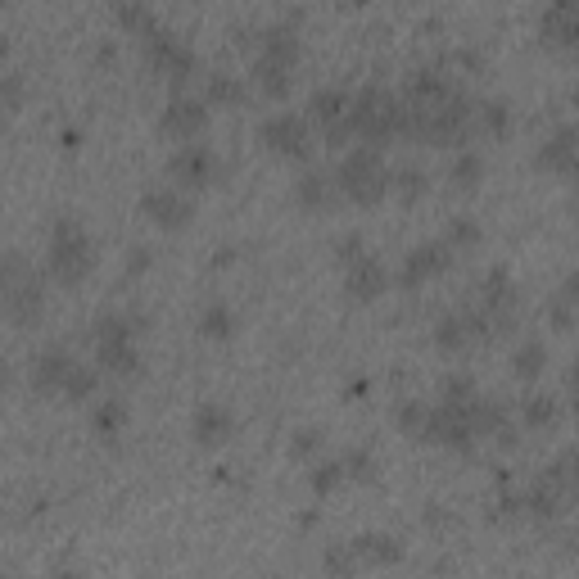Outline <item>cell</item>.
<instances>
[{"mask_svg":"<svg viewBox=\"0 0 579 579\" xmlns=\"http://www.w3.org/2000/svg\"><path fill=\"white\" fill-rule=\"evenodd\" d=\"M322 566L331 579H353L362 561H358V552H353V543H331V548L322 552Z\"/></svg>","mask_w":579,"mask_h":579,"instance_id":"29","label":"cell"},{"mask_svg":"<svg viewBox=\"0 0 579 579\" xmlns=\"http://www.w3.org/2000/svg\"><path fill=\"white\" fill-rule=\"evenodd\" d=\"M421 439L466 453V448L480 439V435H475V426H471V403H439V408H430Z\"/></svg>","mask_w":579,"mask_h":579,"instance_id":"7","label":"cell"},{"mask_svg":"<svg viewBox=\"0 0 579 579\" xmlns=\"http://www.w3.org/2000/svg\"><path fill=\"white\" fill-rule=\"evenodd\" d=\"M317 448H322V430H313V426H304L295 439H290V453L295 457H313Z\"/></svg>","mask_w":579,"mask_h":579,"instance_id":"41","label":"cell"},{"mask_svg":"<svg viewBox=\"0 0 579 579\" xmlns=\"http://www.w3.org/2000/svg\"><path fill=\"white\" fill-rule=\"evenodd\" d=\"M426 417H430V408L417 403V399H403L399 408H394V421H399L408 435H421V430H426Z\"/></svg>","mask_w":579,"mask_h":579,"instance_id":"38","label":"cell"},{"mask_svg":"<svg viewBox=\"0 0 579 579\" xmlns=\"http://www.w3.org/2000/svg\"><path fill=\"white\" fill-rule=\"evenodd\" d=\"M258 136H263V145L272 154H281V159H308V154H313V132H308V118L304 114H290V109H281V114H267L263 127H258Z\"/></svg>","mask_w":579,"mask_h":579,"instance_id":"6","label":"cell"},{"mask_svg":"<svg viewBox=\"0 0 579 579\" xmlns=\"http://www.w3.org/2000/svg\"><path fill=\"white\" fill-rule=\"evenodd\" d=\"M539 37L548 46L566 50L570 59H579V0H557L539 14Z\"/></svg>","mask_w":579,"mask_h":579,"instance_id":"11","label":"cell"},{"mask_svg":"<svg viewBox=\"0 0 579 579\" xmlns=\"http://www.w3.org/2000/svg\"><path fill=\"white\" fill-rule=\"evenodd\" d=\"M561 299H566V304H579V267L566 276V285H561Z\"/></svg>","mask_w":579,"mask_h":579,"instance_id":"44","label":"cell"},{"mask_svg":"<svg viewBox=\"0 0 579 579\" xmlns=\"http://www.w3.org/2000/svg\"><path fill=\"white\" fill-rule=\"evenodd\" d=\"M444 240H448V249H475V245H480V222L466 218V213H453V218H448Z\"/></svg>","mask_w":579,"mask_h":579,"instance_id":"32","label":"cell"},{"mask_svg":"<svg viewBox=\"0 0 579 579\" xmlns=\"http://www.w3.org/2000/svg\"><path fill=\"white\" fill-rule=\"evenodd\" d=\"M475 123H480L485 136H507L512 109H507V100H475Z\"/></svg>","mask_w":579,"mask_h":579,"instance_id":"26","label":"cell"},{"mask_svg":"<svg viewBox=\"0 0 579 579\" xmlns=\"http://www.w3.org/2000/svg\"><path fill=\"white\" fill-rule=\"evenodd\" d=\"M46 267L55 281L77 285L86 272L95 267V245H91V231L73 218V213H59L50 222V245H46Z\"/></svg>","mask_w":579,"mask_h":579,"instance_id":"1","label":"cell"},{"mask_svg":"<svg viewBox=\"0 0 579 579\" xmlns=\"http://www.w3.org/2000/svg\"><path fill=\"white\" fill-rule=\"evenodd\" d=\"M141 272H150V249L132 245L127 249V276H141Z\"/></svg>","mask_w":579,"mask_h":579,"instance_id":"43","label":"cell"},{"mask_svg":"<svg viewBox=\"0 0 579 579\" xmlns=\"http://www.w3.org/2000/svg\"><path fill=\"white\" fill-rule=\"evenodd\" d=\"M344 471H349L353 480H371V475H376V457H371L367 448H349V453H344Z\"/></svg>","mask_w":579,"mask_h":579,"instance_id":"39","label":"cell"},{"mask_svg":"<svg viewBox=\"0 0 579 579\" xmlns=\"http://www.w3.org/2000/svg\"><path fill=\"white\" fill-rule=\"evenodd\" d=\"M570 204H575V213H579V177H575V186H570Z\"/></svg>","mask_w":579,"mask_h":579,"instance_id":"48","label":"cell"},{"mask_svg":"<svg viewBox=\"0 0 579 579\" xmlns=\"http://www.w3.org/2000/svg\"><path fill=\"white\" fill-rule=\"evenodd\" d=\"M448 263H453V249H448V240H421L417 249H408V254H403L399 285H403V290H421V285L435 281L439 272H448Z\"/></svg>","mask_w":579,"mask_h":579,"instance_id":"9","label":"cell"},{"mask_svg":"<svg viewBox=\"0 0 579 579\" xmlns=\"http://www.w3.org/2000/svg\"><path fill=\"white\" fill-rule=\"evenodd\" d=\"M349 543H353V552H358V561H371V566H394V561H403V543L385 530H367Z\"/></svg>","mask_w":579,"mask_h":579,"instance_id":"20","label":"cell"},{"mask_svg":"<svg viewBox=\"0 0 579 579\" xmlns=\"http://www.w3.org/2000/svg\"><path fill=\"white\" fill-rule=\"evenodd\" d=\"M267 579H281V575H267Z\"/></svg>","mask_w":579,"mask_h":579,"instance_id":"53","label":"cell"},{"mask_svg":"<svg viewBox=\"0 0 579 579\" xmlns=\"http://www.w3.org/2000/svg\"><path fill=\"white\" fill-rule=\"evenodd\" d=\"M548 317H552V326H557V331H570V326H575V313H570L566 299H552V304H548Z\"/></svg>","mask_w":579,"mask_h":579,"instance_id":"42","label":"cell"},{"mask_svg":"<svg viewBox=\"0 0 579 579\" xmlns=\"http://www.w3.org/2000/svg\"><path fill=\"white\" fill-rule=\"evenodd\" d=\"M204 100L209 105H218V109H236V105H245V82H240L236 73H209V82H204Z\"/></svg>","mask_w":579,"mask_h":579,"instance_id":"22","label":"cell"},{"mask_svg":"<svg viewBox=\"0 0 579 579\" xmlns=\"http://www.w3.org/2000/svg\"><path fill=\"white\" fill-rule=\"evenodd\" d=\"M466 344H471V331H466L462 313L439 317V322H435V349H444V353H462Z\"/></svg>","mask_w":579,"mask_h":579,"instance_id":"28","label":"cell"},{"mask_svg":"<svg viewBox=\"0 0 579 579\" xmlns=\"http://www.w3.org/2000/svg\"><path fill=\"white\" fill-rule=\"evenodd\" d=\"M5 308H10L14 326H32L41 317V308H46V290H41L37 272L19 254L5 258Z\"/></svg>","mask_w":579,"mask_h":579,"instance_id":"5","label":"cell"},{"mask_svg":"<svg viewBox=\"0 0 579 579\" xmlns=\"http://www.w3.org/2000/svg\"><path fill=\"white\" fill-rule=\"evenodd\" d=\"M335 186H340V195L353 200V204H380L385 195H390V168H385L380 150L358 145V150H349L340 159V168H335Z\"/></svg>","mask_w":579,"mask_h":579,"instance_id":"2","label":"cell"},{"mask_svg":"<svg viewBox=\"0 0 579 579\" xmlns=\"http://www.w3.org/2000/svg\"><path fill=\"white\" fill-rule=\"evenodd\" d=\"M335 258H340L344 272H349L353 263H362V258H367V240H362V231H344V236L335 240Z\"/></svg>","mask_w":579,"mask_h":579,"instance_id":"37","label":"cell"},{"mask_svg":"<svg viewBox=\"0 0 579 579\" xmlns=\"http://www.w3.org/2000/svg\"><path fill=\"white\" fill-rule=\"evenodd\" d=\"M118 50H114V41H100V46H95V59H114Z\"/></svg>","mask_w":579,"mask_h":579,"instance_id":"47","label":"cell"},{"mask_svg":"<svg viewBox=\"0 0 579 579\" xmlns=\"http://www.w3.org/2000/svg\"><path fill=\"white\" fill-rule=\"evenodd\" d=\"M95 362L109 376H136L141 353H136V326L123 313H105L95 322Z\"/></svg>","mask_w":579,"mask_h":579,"instance_id":"3","label":"cell"},{"mask_svg":"<svg viewBox=\"0 0 579 579\" xmlns=\"http://www.w3.org/2000/svg\"><path fill=\"white\" fill-rule=\"evenodd\" d=\"M426 521H430V525H444V521H448V512H444L439 503H430V507H426Z\"/></svg>","mask_w":579,"mask_h":579,"instance_id":"46","label":"cell"},{"mask_svg":"<svg viewBox=\"0 0 579 579\" xmlns=\"http://www.w3.org/2000/svg\"><path fill=\"white\" fill-rule=\"evenodd\" d=\"M471 426L475 435H498L503 444H516V430H512V412H507L503 399H471Z\"/></svg>","mask_w":579,"mask_h":579,"instance_id":"18","label":"cell"},{"mask_svg":"<svg viewBox=\"0 0 579 579\" xmlns=\"http://www.w3.org/2000/svg\"><path fill=\"white\" fill-rule=\"evenodd\" d=\"M118 23H123V28H132L136 37H145V32H154L159 28V23H154V10L150 5H136V0H123V5H118Z\"/></svg>","mask_w":579,"mask_h":579,"instance_id":"35","label":"cell"},{"mask_svg":"<svg viewBox=\"0 0 579 579\" xmlns=\"http://www.w3.org/2000/svg\"><path fill=\"white\" fill-rule=\"evenodd\" d=\"M73 367H77V358L64 349V344H50V349H41L37 358H32V390H37V394H64Z\"/></svg>","mask_w":579,"mask_h":579,"instance_id":"14","label":"cell"},{"mask_svg":"<svg viewBox=\"0 0 579 579\" xmlns=\"http://www.w3.org/2000/svg\"><path fill=\"white\" fill-rule=\"evenodd\" d=\"M570 548H575V552H579V530H575V534H570Z\"/></svg>","mask_w":579,"mask_h":579,"instance_id":"51","label":"cell"},{"mask_svg":"<svg viewBox=\"0 0 579 579\" xmlns=\"http://www.w3.org/2000/svg\"><path fill=\"white\" fill-rule=\"evenodd\" d=\"M254 82L263 95H272V100H285L290 95V82H295V68L290 64H276V59H258L254 55Z\"/></svg>","mask_w":579,"mask_h":579,"instance_id":"21","label":"cell"},{"mask_svg":"<svg viewBox=\"0 0 579 579\" xmlns=\"http://www.w3.org/2000/svg\"><path fill=\"white\" fill-rule=\"evenodd\" d=\"M521 421L530 430L552 426V421H557V399H548V394H530V399H525V408H521Z\"/></svg>","mask_w":579,"mask_h":579,"instance_id":"33","label":"cell"},{"mask_svg":"<svg viewBox=\"0 0 579 579\" xmlns=\"http://www.w3.org/2000/svg\"><path fill=\"white\" fill-rule=\"evenodd\" d=\"M344 457H322V462H313V471H308V485L317 489V494H331V489H340L344 480Z\"/></svg>","mask_w":579,"mask_h":579,"instance_id":"30","label":"cell"},{"mask_svg":"<svg viewBox=\"0 0 579 579\" xmlns=\"http://www.w3.org/2000/svg\"><path fill=\"white\" fill-rule=\"evenodd\" d=\"M141 213L150 222H159L163 231H177V227H186V222H190L195 204H190V195H186V190H177V186H150L141 195Z\"/></svg>","mask_w":579,"mask_h":579,"instance_id":"12","label":"cell"},{"mask_svg":"<svg viewBox=\"0 0 579 579\" xmlns=\"http://www.w3.org/2000/svg\"><path fill=\"white\" fill-rule=\"evenodd\" d=\"M448 177H453V186H462V190L480 186V177H485V154L480 150H457Z\"/></svg>","mask_w":579,"mask_h":579,"instance_id":"27","label":"cell"},{"mask_svg":"<svg viewBox=\"0 0 579 579\" xmlns=\"http://www.w3.org/2000/svg\"><path fill=\"white\" fill-rule=\"evenodd\" d=\"M204 127H209V100H200V95H172L159 114V132L181 145H195Z\"/></svg>","mask_w":579,"mask_h":579,"instance_id":"8","label":"cell"},{"mask_svg":"<svg viewBox=\"0 0 579 579\" xmlns=\"http://www.w3.org/2000/svg\"><path fill=\"white\" fill-rule=\"evenodd\" d=\"M335 195H340V186H335V172L308 168L304 177L295 181V200L304 204V209H313V213H326V209H331Z\"/></svg>","mask_w":579,"mask_h":579,"instance_id":"19","label":"cell"},{"mask_svg":"<svg viewBox=\"0 0 579 579\" xmlns=\"http://www.w3.org/2000/svg\"><path fill=\"white\" fill-rule=\"evenodd\" d=\"M344 290H349L353 299H380L390 290V267L367 254L362 263H353L349 272H344Z\"/></svg>","mask_w":579,"mask_h":579,"instance_id":"17","label":"cell"},{"mask_svg":"<svg viewBox=\"0 0 579 579\" xmlns=\"http://www.w3.org/2000/svg\"><path fill=\"white\" fill-rule=\"evenodd\" d=\"M168 177L177 181V190H200L218 177V154L209 145H177L168 159Z\"/></svg>","mask_w":579,"mask_h":579,"instance_id":"10","label":"cell"},{"mask_svg":"<svg viewBox=\"0 0 579 579\" xmlns=\"http://www.w3.org/2000/svg\"><path fill=\"white\" fill-rule=\"evenodd\" d=\"M539 168L561 172V177H579V127L575 123H557L548 132V141L539 145Z\"/></svg>","mask_w":579,"mask_h":579,"instance_id":"13","label":"cell"},{"mask_svg":"<svg viewBox=\"0 0 579 579\" xmlns=\"http://www.w3.org/2000/svg\"><path fill=\"white\" fill-rule=\"evenodd\" d=\"M91 426H95V435H100V439L123 435V426H127V403L118 399V394L100 399V403H95V412H91Z\"/></svg>","mask_w":579,"mask_h":579,"instance_id":"23","label":"cell"},{"mask_svg":"<svg viewBox=\"0 0 579 579\" xmlns=\"http://www.w3.org/2000/svg\"><path fill=\"white\" fill-rule=\"evenodd\" d=\"M349 105H353V95L344 91V86H317V91L308 95V118H313L322 132H335V127L349 123Z\"/></svg>","mask_w":579,"mask_h":579,"instance_id":"16","label":"cell"},{"mask_svg":"<svg viewBox=\"0 0 579 579\" xmlns=\"http://www.w3.org/2000/svg\"><path fill=\"white\" fill-rule=\"evenodd\" d=\"M570 385H575V394H579V367H575V371H570Z\"/></svg>","mask_w":579,"mask_h":579,"instance_id":"50","label":"cell"},{"mask_svg":"<svg viewBox=\"0 0 579 579\" xmlns=\"http://www.w3.org/2000/svg\"><path fill=\"white\" fill-rule=\"evenodd\" d=\"M0 100H5V114H14L23 100V77L19 68H5V77H0Z\"/></svg>","mask_w":579,"mask_h":579,"instance_id":"40","label":"cell"},{"mask_svg":"<svg viewBox=\"0 0 579 579\" xmlns=\"http://www.w3.org/2000/svg\"><path fill=\"white\" fill-rule=\"evenodd\" d=\"M95 385H100V371L86 367V362H77L73 376H68V385H64V399H73V403H77V399H91Z\"/></svg>","mask_w":579,"mask_h":579,"instance_id":"36","label":"cell"},{"mask_svg":"<svg viewBox=\"0 0 579 579\" xmlns=\"http://www.w3.org/2000/svg\"><path fill=\"white\" fill-rule=\"evenodd\" d=\"M390 190L403 204H417L421 195H426V168H417V163H399V168H390Z\"/></svg>","mask_w":579,"mask_h":579,"instance_id":"24","label":"cell"},{"mask_svg":"<svg viewBox=\"0 0 579 579\" xmlns=\"http://www.w3.org/2000/svg\"><path fill=\"white\" fill-rule=\"evenodd\" d=\"M231 430H236V417H231V408L218 399H204L200 408L190 412V435L200 439V444H227Z\"/></svg>","mask_w":579,"mask_h":579,"instance_id":"15","label":"cell"},{"mask_svg":"<svg viewBox=\"0 0 579 579\" xmlns=\"http://www.w3.org/2000/svg\"><path fill=\"white\" fill-rule=\"evenodd\" d=\"M543 362H548V349H543V340H525L521 349L512 353V367L521 380H534L543 371Z\"/></svg>","mask_w":579,"mask_h":579,"instance_id":"31","label":"cell"},{"mask_svg":"<svg viewBox=\"0 0 579 579\" xmlns=\"http://www.w3.org/2000/svg\"><path fill=\"white\" fill-rule=\"evenodd\" d=\"M141 50H145V64L154 68V73L172 77V86H186V77L195 73V46H190L186 37H177L172 28H154L141 37Z\"/></svg>","mask_w":579,"mask_h":579,"instance_id":"4","label":"cell"},{"mask_svg":"<svg viewBox=\"0 0 579 579\" xmlns=\"http://www.w3.org/2000/svg\"><path fill=\"white\" fill-rule=\"evenodd\" d=\"M5 579H23V575H19V570H10V575H5Z\"/></svg>","mask_w":579,"mask_h":579,"instance_id":"52","label":"cell"},{"mask_svg":"<svg viewBox=\"0 0 579 579\" xmlns=\"http://www.w3.org/2000/svg\"><path fill=\"white\" fill-rule=\"evenodd\" d=\"M570 105H575V109H579V82H575V86H570Z\"/></svg>","mask_w":579,"mask_h":579,"instance_id":"49","label":"cell"},{"mask_svg":"<svg viewBox=\"0 0 579 579\" xmlns=\"http://www.w3.org/2000/svg\"><path fill=\"white\" fill-rule=\"evenodd\" d=\"M200 335H209V340H231L236 335V313H231L227 299H213L200 313Z\"/></svg>","mask_w":579,"mask_h":579,"instance_id":"25","label":"cell"},{"mask_svg":"<svg viewBox=\"0 0 579 579\" xmlns=\"http://www.w3.org/2000/svg\"><path fill=\"white\" fill-rule=\"evenodd\" d=\"M439 399L444 403H471L475 399V376L471 371H448V376L439 380Z\"/></svg>","mask_w":579,"mask_h":579,"instance_id":"34","label":"cell"},{"mask_svg":"<svg viewBox=\"0 0 579 579\" xmlns=\"http://www.w3.org/2000/svg\"><path fill=\"white\" fill-rule=\"evenodd\" d=\"M55 579H77V561L59 557V561H55Z\"/></svg>","mask_w":579,"mask_h":579,"instance_id":"45","label":"cell"}]
</instances>
